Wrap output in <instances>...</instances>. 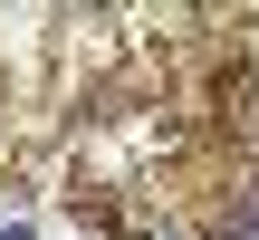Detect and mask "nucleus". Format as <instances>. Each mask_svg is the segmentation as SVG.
<instances>
[{"instance_id":"f257e3e1","label":"nucleus","mask_w":259,"mask_h":240,"mask_svg":"<svg viewBox=\"0 0 259 240\" xmlns=\"http://www.w3.org/2000/svg\"><path fill=\"white\" fill-rule=\"evenodd\" d=\"M0 240H29V231H0Z\"/></svg>"}]
</instances>
